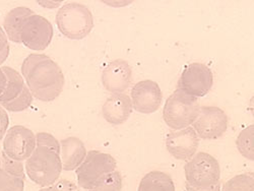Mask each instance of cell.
I'll use <instances>...</instances> for the list:
<instances>
[{
  "label": "cell",
  "instance_id": "24",
  "mask_svg": "<svg viewBox=\"0 0 254 191\" xmlns=\"http://www.w3.org/2000/svg\"><path fill=\"white\" fill-rule=\"evenodd\" d=\"M36 145L46 146L60 153V142L50 133L39 132L36 134Z\"/></svg>",
  "mask_w": 254,
  "mask_h": 191
},
{
  "label": "cell",
  "instance_id": "8",
  "mask_svg": "<svg viewBox=\"0 0 254 191\" xmlns=\"http://www.w3.org/2000/svg\"><path fill=\"white\" fill-rule=\"evenodd\" d=\"M214 74L204 63L193 62L187 65L178 80V90L195 98L206 96L213 88Z\"/></svg>",
  "mask_w": 254,
  "mask_h": 191
},
{
  "label": "cell",
  "instance_id": "3",
  "mask_svg": "<svg viewBox=\"0 0 254 191\" xmlns=\"http://www.w3.org/2000/svg\"><path fill=\"white\" fill-rule=\"evenodd\" d=\"M56 25L64 37L81 40L92 32L94 17L88 6L78 2H68L57 11Z\"/></svg>",
  "mask_w": 254,
  "mask_h": 191
},
{
  "label": "cell",
  "instance_id": "14",
  "mask_svg": "<svg viewBox=\"0 0 254 191\" xmlns=\"http://www.w3.org/2000/svg\"><path fill=\"white\" fill-rule=\"evenodd\" d=\"M24 164L9 159L2 153L0 159V191H24Z\"/></svg>",
  "mask_w": 254,
  "mask_h": 191
},
{
  "label": "cell",
  "instance_id": "18",
  "mask_svg": "<svg viewBox=\"0 0 254 191\" xmlns=\"http://www.w3.org/2000/svg\"><path fill=\"white\" fill-rule=\"evenodd\" d=\"M32 14H34V11L28 7H16L6 14L4 18V31L10 41L14 43H20V26L24 19Z\"/></svg>",
  "mask_w": 254,
  "mask_h": 191
},
{
  "label": "cell",
  "instance_id": "4",
  "mask_svg": "<svg viewBox=\"0 0 254 191\" xmlns=\"http://www.w3.org/2000/svg\"><path fill=\"white\" fill-rule=\"evenodd\" d=\"M199 109L200 104L197 98L177 89L165 102L163 118L171 129L180 130L193 124Z\"/></svg>",
  "mask_w": 254,
  "mask_h": 191
},
{
  "label": "cell",
  "instance_id": "21",
  "mask_svg": "<svg viewBox=\"0 0 254 191\" xmlns=\"http://www.w3.org/2000/svg\"><path fill=\"white\" fill-rule=\"evenodd\" d=\"M221 191H254L253 172H247L232 177L223 185Z\"/></svg>",
  "mask_w": 254,
  "mask_h": 191
},
{
  "label": "cell",
  "instance_id": "2",
  "mask_svg": "<svg viewBox=\"0 0 254 191\" xmlns=\"http://www.w3.org/2000/svg\"><path fill=\"white\" fill-rule=\"evenodd\" d=\"M62 171L60 153L46 146H36L27 159L26 172L29 178L41 187L55 183Z\"/></svg>",
  "mask_w": 254,
  "mask_h": 191
},
{
  "label": "cell",
  "instance_id": "16",
  "mask_svg": "<svg viewBox=\"0 0 254 191\" xmlns=\"http://www.w3.org/2000/svg\"><path fill=\"white\" fill-rule=\"evenodd\" d=\"M87 148L83 142L74 136H69L60 141V159L62 170H76L87 157Z\"/></svg>",
  "mask_w": 254,
  "mask_h": 191
},
{
  "label": "cell",
  "instance_id": "10",
  "mask_svg": "<svg viewBox=\"0 0 254 191\" xmlns=\"http://www.w3.org/2000/svg\"><path fill=\"white\" fill-rule=\"evenodd\" d=\"M36 146V135L25 126H13L5 133L3 153L13 161L23 162L29 159Z\"/></svg>",
  "mask_w": 254,
  "mask_h": 191
},
{
  "label": "cell",
  "instance_id": "29",
  "mask_svg": "<svg viewBox=\"0 0 254 191\" xmlns=\"http://www.w3.org/2000/svg\"><path fill=\"white\" fill-rule=\"evenodd\" d=\"M6 83H7L6 76H5L4 72L2 71V69L0 68V95L4 92V90L6 88Z\"/></svg>",
  "mask_w": 254,
  "mask_h": 191
},
{
  "label": "cell",
  "instance_id": "1",
  "mask_svg": "<svg viewBox=\"0 0 254 191\" xmlns=\"http://www.w3.org/2000/svg\"><path fill=\"white\" fill-rule=\"evenodd\" d=\"M22 72L33 97L42 102L57 99L64 88V74L57 63L45 54H31L23 62Z\"/></svg>",
  "mask_w": 254,
  "mask_h": 191
},
{
  "label": "cell",
  "instance_id": "28",
  "mask_svg": "<svg viewBox=\"0 0 254 191\" xmlns=\"http://www.w3.org/2000/svg\"><path fill=\"white\" fill-rule=\"evenodd\" d=\"M186 190L187 191H221V183H218L217 185L209 187V188H194L186 184Z\"/></svg>",
  "mask_w": 254,
  "mask_h": 191
},
{
  "label": "cell",
  "instance_id": "9",
  "mask_svg": "<svg viewBox=\"0 0 254 191\" xmlns=\"http://www.w3.org/2000/svg\"><path fill=\"white\" fill-rule=\"evenodd\" d=\"M229 125L226 112L216 106L200 107L197 118L192 124V128L199 139H218L222 137Z\"/></svg>",
  "mask_w": 254,
  "mask_h": 191
},
{
  "label": "cell",
  "instance_id": "23",
  "mask_svg": "<svg viewBox=\"0 0 254 191\" xmlns=\"http://www.w3.org/2000/svg\"><path fill=\"white\" fill-rule=\"evenodd\" d=\"M122 175L119 171H113L106 176L96 187L89 191H121Z\"/></svg>",
  "mask_w": 254,
  "mask_h": 191
},
{
  "label": "cell",
  "instance_id": "25",
  "mask_svg": "<svg viewBox=\"0 0 254 191\" xmlns=\"http://www.w3.org/2000/svg\"><path fill=\"white\" fill-rule=\"evenodd\" d=\"M39 191H78V187L70 180L60 179L50 186L42 187Z\"/></svg>",
  "mask_w": 254,
  "mask_h": 191
},
{
  "label": "cell",
  "instance_id": "5",
  "mask_svg": "<svg viewBox=\"0 0 254 191\" xmlns=\"http://www.w3.org/2000/svg\"><path fill=\"white\" fill-rule=\"evenodd\" d=\"M186 184L194 188H209L221 181V166L208 153L199 152L190 159L185 167Z\"/></svg>",
  "mask_w": 254,
  "mask_h": 191
},
{
  "label": "cell",
  "instance_id": "7",
  "mask_svg": "<svg viewBox=\"0 0 254 191\" xmlns=\"http://www.w3.org/2000/svg\"><path fill=\"white\" fill-rule=\"evenodd\" d=\"M20 43L34 51L45 50L53 38V27L44 16L32 14L24 19L19 30Z\"/></svg>",
  "mask_w": 254,
  "mask_h": 191
},
{
  "label": "cell",
  "instance_id": "20",
  "mask_svg": "<svg viewBox=\"0 0 254 191\" xmlns=\"http://www.w3.org/2000/svg\"><path fill=\"white\" fill-rule=\"evenodd\" d=\"M236 146L239 153L247 160H254V125L247 126L236 139Z\"/></svg>",
  "mask_w": 254,
  "mask_h": 191
},
{
  "label": "cell",
  "instance_id": "11",
  "mask_svg": "<svg viewBox=\"0 0 254 191\" xmlns=\"http://www.w3.org/2000/svg\"><path fill=\"white\" fill-rule=\"evenodd\" d=\"M130 99L133 110L141 114H152L160 109L163 94L158 82L144 79L134 84L131 89Z\"/></svg>",
  "mask_w": 254,
  "mask_h": 191
},
{
  "label": "cell",
  "instance_id": "15",
  "mask_svg": "<svg viewBox=\"0 0 254 191\" xmlns=\"http://www.w3.org/2000/svg\"><path fill=\"white\" fill-rule=\"evenodd\" d=\"M133 111L131 99L126 94H112L105 101L102 113L105 120L112 125H121Z\"/></svg>",
  "mask_w": 254,
  "mask_h": 191
},
{
  "label": "cell",
  "instance_id": "12",
  "mask_svg": "<svg viewBox=\"0 0 254 191\" xmlns=\"http://www.w3.org/2000/svg\"><path fill=\"white\" fill-rule=\"evenodd\" d=\"M199 137L192 126L184 129L173 130L166 137V147L172 157L177 160L188 162L197 152Z\"/></svg>",
  "mask_w": 254,
  "mask_h": 191
},
{
  "label": "cell",
  "instance_id": "13",
  "mask_svg": "<svg viewBox=\"0 0 254 191\" xmlns=\"http://www.w3.org/2000/svg\"><path fill=\"white\" fill-rule=\"evenodd\" d=\"M132 80V68L124 59H115L102 72L103 86L112 94H122L129 88Z\"/></svg>",
  "mask_w": 254,
  "mask_h": 191
},
{
  "label": "cell",
  "instance_id": "22",
  "mask_svg": "<svg viewBox=\"0 0 254 191\" xmlns=\"http://www.w3.org/2000/svg\"><path fill=\"white\" fill-rule=\"evenodd\" d=\"M32 102H33V95L31 94L30 90L26 86L23 93L20 94L15 100L9 103L1 104V106L5 110H8L10 112H20L28 109L31 106Z\"/></svg>",
  "mask_w": 254,
  "mask_h": 191
},
{
  "label": "cell",
  "instance_id": "19",
  "mask_svg": "<svg viewBox=\"0 0 254 191\" xmlns=\"http://www.w3.org/2000/svg\"><path fill=\"white\" fill-rule=\"evenodd\" d=\"M1 69L6 76L7 83H6V88L4 92L0 95V105L4 103H9L15 100L20 94L23 93L26 87L24 78L17 71H15L14 69L8 66H4Z\"/></svg>",
  "mask_w": 254,
  "mask_h": 191
},
{
  "label": "cell",
  "instance_id": "26",
  "mask_svg": "<svg viewBox=\"0 0 254 191\" xmlns=\"http://www.w3.org/2000/svg\"><path fill=\"white\" fill-rule=\"evenodd\" d=\"M9 53V46L7 43V37L4 31L0 28V64L5 61Z\"/></svg>",
  "mask_w": 254,
  "mask_h": 191
},
{
  "label": "cell",
  "instance_id": "27",
  "mask_svg": "<svg viewBox=\"0 0 254 191\" xmlns=\"http://www.w3.org/2000/svg\"><path fill=\"white\" fill-rule=\"evenodd\" d=\"M9 123V119L5 109L0 105V139H2L5 135L7 126Z\"/></svg>",
  "mask_w": 254,
  "mask_h": 191
},
{
  "label": "cell",
  "instance_id": "17",
  "mask_svg": "<svg viewBox=\"0 0 254 191\" xmlns=\"http://www.w3.org/2000/svg\"><path fill=\"white\" fill-rule=\"evenodd\" d=\"M137 191H175V184L170 175L162 171H151L142 177Z\"/></svg>",
  "mask_w": 254,
  "mask_h": 191
},
{
  "label": "cell",
  "instance_id": "6",
  "mask_svg": "<svg viewBox=\"0 0 254 191\" xmlns=\"http://www.w3.org/2000/svg\"><path fill=\"white\" fill-rule=\"evenodd\" d=\"M116 167V160L111 155L90 151L75 170L78 185L83 189H93L109 173L115 171Z\"/></svg>",
  "mask_w": 254,
  "mask_h": 191
}]
</instances>
